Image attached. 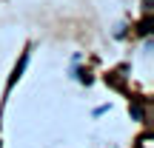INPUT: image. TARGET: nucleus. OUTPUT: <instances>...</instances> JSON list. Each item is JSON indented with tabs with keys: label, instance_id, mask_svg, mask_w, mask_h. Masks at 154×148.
<instances>
[]
</instances>
